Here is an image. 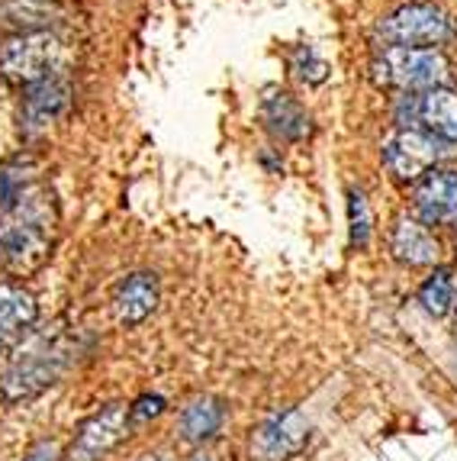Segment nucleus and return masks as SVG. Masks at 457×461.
Here are the masks:
<instances>
[{"mask_svg":"<svg viewBox=\"0 0 457 461\" xmlns=\"http://www.w3.org/2000/svg\"><path fill=\"white\" fill-rule=\"evenodd\" d=\"M309 446V423L300 410H283L255 429L252 458L255 461H290Z\"/></svg>","mask_w":457,"mask_h":461,"instance_id":"1a4fd4ad","label":"nucleus"},{"mask_svg":"<svg viewBox=\"0 0 457 461\" xmlns=\"http://www.w3.org/2000/svg\"><path fill=\"white\" fill-rule=\"evenodd\" d=\"M454 65L442 49L383 46L371 59V81L383 91L422 94L432 87H451Z\"/></svg>","mask_w":457,"mask_h":461,"instance_id":"7ed1b4c3","label":"nucleus"},{"mask_svg":"<svg viewBox=\"0 0 457 461\" xmlns=\"http://www.w3.org/2000/svg\"><path fill=\"white\" fill-rule=\"evenodd\" d=\"M261 120L277 139L283 142H303L309 132H313V120L303 110L293 94L287 91H271L264 100H261Z\"/></svg>","mask_w":457,"mask_h":461,"instance_id":"4468645a","label":"nucleus"},{"mask_svg":"<svg viewBox=\"0 0 457 461\" xmlns=\"http://www.w3.org/2000/svg\"><path fill=\"white\" fill-rule=\"evenodd\" d=\"M165 410H168L165 397H158V393H142L130 407V420L132 423H148V420H158Z\"/></svg>","mask_w":457,"mask_h":461,"instance_id":"412c9836","label":"nucleus"},{"mask_svg":"<svg viewBox=\"0 0 457 461\" xmlns=\"http://www.w3.org/2000/svg\"><path fill=\"white\" fill-rule=\"evenodd\" d=\"M451 155V146L422 130H393L381 146L383 168L397 181H422Z\"/></svg>","mask_w":457,"mask_h":461,"instance_id":"423d86ee","label":"nucleus"},{"mask_svg":"<svg viewBox=\"0 0 457 461\" xmlns=\"http://www.w3.org/2000/svg\"><path fill=\"white\" fill-rule=\"evenodd\" d=\"M161 300V287L155 275H130L122 277L113 291V316L120 326H139L155 313Z\"/></svg>","mask_w":457,"mask_h":461,"instance_id":"ddd939ff","label":"nucleus"},{"mask_svg":"<svg viewBox=\"0 0 457 461\" xmlns=\"http://www.w3.org/2000/svg\"><path fill=\"white\" fill-rule=\"evenodd\" d=\"M454 281H451L448 271H435L432 277H428L426 285L419 287V303L422 310H426L428 316H435V320H442V316H448L451 310H454Z\"/></svg>","mask_w":457,"mask_h":461,"instance_id":"a211bd4d","label":"nucleus"},{"mask_svg":"<svg viewBox=\"0 0 457 461\" xmlns=\"http://www.w3.org/2000/svg\"><path fill=\"white\" fill-rule=\"evenodd\" d=\"M132 420L126 403H107L94 416H87L71 446V461H100L103 455L113 452L120 442L130 438Z\"/></svg>","mask_w":457,"mask_h":461,"instance_id":"6e6552de","label":"nucleus"},{"mask_svg":"<svg viewBox=\"0 0 457 461\" xmlns=\"http://www.w3.org/2000/svg\"><path fill=\"white\" fill-rule=\"evenodd\" d=\"M75 339L55 326L52 332L39 330L30 339L16 342L13 358L0 375V397L7 403H26L55 387L75 365Z\"/></svg>","mask_w":457,"mask_h":461,"instance_id":"f03ea898","label":"nucleus"},{"mask_svg":"<svg viewBox=\"0 0 457 461\" xmlns=\"http://www.w3.org/2000/svg\"><path fill=\"white\" fill-rule=\"evenodd\" d=\"M377 39H383L387 46L442 49L457 39V26L435 4H406L377 23Z\"/></svg>","mask_w":457,"mask_h":461,"instance_id":"39448f33","label":"nucleus"},{"mask_svg":"<svg viewBox=\"0 0 457 461\" xmlns=\"http://www.w3.org/2000/svg\"><path fill=\"white\" fill-rule=\"evenodd\" d=\"M39 320V303L23 285L0 281V355L23 342Z\"/></svg>","mask_w":457,"mask_h":461,"instance_id":"f8f14e48","label":"nucleus"},{"mask_svg":"<svg viewBox=\"0 0 457 461\" xmlns=\"http://www.w3.org/2000/svg\"><path fill=\"white\" fill-rule=\"evenodd\" d=\"M222 420H226V407H222V400L203 393V397H193L191 403L181 410L177 436H181L187 446H203V442L216 438V432L222 429Z\"/></svg>","mask_w":457,"mask_h":461,"instance_id":"dca6fc26","label":"nucleus"},{"mask_svg":"<svg viewBox=\"0 0 457 461\" xmlns=\"http://www.w3.org/2000/svg\"><path fill=\"white\" fill-rule=\"evenodd\" d=\"M390 249L397 255L403 265H412V268H426V265L438 262L442 255V246L438 239L428 232L426 223L419 220H409V216H399L393 232H390Z\"/></svg>","mask_w":457,"mask_h":461,"instance_id":"2eb2a0df","label":"nucleus"},{"mask_svg":"<svg viewBox=\"0 0 457 461\" xmlns=\"http://www.w3.org/2000/svg\"><path fill=\"white\" fill-rule=\"evenodd\" d=\"M290 65H293V71L303 77L306 85H322V81L328 77V65L322 62L313 49H306V46L290 55Z\"/></svg>","mask_w":457,"mask_h":461,"instance_id":"aec40b11","label":"nucleus"},{"mask_svg":"<svg viewBox=\"0 0 457 461\" xmlns=\"http://www.w3.org/2000/svg\"><path fill=\"white\" fill-rule=\"evenodd\" d=\"M61 10L52 0H0V23L13 32L49 30L58 20Z\"/></svg>","mask_w":457,"mask_h":461,"instance_id":"f3484780","label":"nucleus"},{"mask_svg":"<svg viewBox=\"0 0 457 461\" xmlns=\"http://www.w3.org/2000/svg\"><path fill=\"white\" fill-rule=\"evenodd\" d=\"M348 226H351V246L364 249L371 242V207H367V197L361 191L348 194Z\"/></svg>","mask_w":457,"mask_h":461,"instance_id":"6ab92c4d","label":"nucleus"},{"mask_svg":"<svg viewBox=\"0 0 457 461\" xmlns=\"http://www.w3.org/2000/svg\"><path fill=\"white\" fill-rule=\"evenodd\" d=\"M416 213L426 226L457 230V175L435 168L416 185Z\"/></svg>","mask_w":457,"mask_h":461,"instance_id":"9d476101","label":"nucleus"},{"mask_svg":"<svg viewBox=\"0 0 457 461\" xmlns=\"http://www.w3.org/2000/svg\"><path fill=\"white\" fill-rule=\"evenodd\" d=\"M58 236V203L39 177L0 207V265L13 277L36 275L49 262Z\"/></svg>","mask_w":457,"mask_h":461,"instance_id":"f257e3e1","label":"nucleus"},{"mask_svg":"<svg viewBox=\"0 0 457 461\" xmlns=\"http://www.w3.org/2000/svg\"><path fill=\"white\" fill-rule=\"evenodd\" d=\"M23 461H58V446H55L52 438H42V442H36V446L26 452Z\"/></svg>","mask_w":457,"mask_h":461,"instance_id":"4be33fe9","label":"nucleus"},{"mask_svg":"<svg viewBox=\"0 0 457 461\" xmlns=\"http://www.w3.org/2000/svg\"><path fill=\"white\" fill-rule=\"evenodd\" d=\"M142 461H171V458H165V455H145Z\"/></svg>","mask_w":457,"mask_h":461,"instance_id":"5701e85b","label":"nucleus"},{"mask_svg":"<svg viewBox=\"0 0 457 461\" xmlns=\"http://www.w3.org/2000/svg\"><path fill=\"white\" fill-rule=\"evenodd\" d=\"M399 130H422L428 136L457 146V91L432 87L422 94H403L397 104Z\"/></svg>","mask_w":457,"mask_h":461,"instance_id":"0eeeda50","label":"nucleus"},{"mask_svg":"<svg viewBox=\"0 0 457 461\" xmlns=\"http://www.w3.org/2000/svg\"><path fill=\"white\" fill-rule=\"evenodd\" d=\"M65 65V42L52 30L10 32L0 39V75L16 87H32L58 77Z\"/></svg>","mask_w":457,"mask_h":461,"instance_id":"20e7f679","label":"nucleus"},{"mask_svg":"<svg viewBox=\"0 0 457 461\" xmlns=\"http://www.w3.org/2000/svg\"><path fill=\"white\" fill-rule=\"evenodd\" d=\"M23 130L26 136H39L52 123H58L71 104V85L65 77H46L32 87H23Z\"/></svg>","mask_w":457,"mask_h":461,"instance_id":"9b49d317","label":"nucleus"}]
</instances>
